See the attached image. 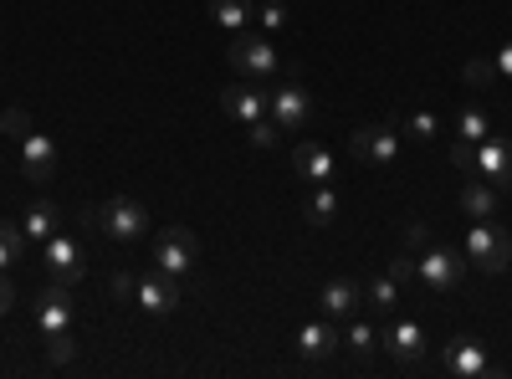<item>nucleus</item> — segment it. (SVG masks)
<instances>
[{
    "label": "nucleus",
    "mask_w": 512,
    "mask_h": 379,
    "mask_svg": "<svg viewBox=\"0 0 512 379\" xmlns=\"http://www.w3.org/2000/svg\"><path fill=\"white\" fill-rule=\"evenodd\" d=\"M400 298H405V282H400V277H390V272H379V277L364 287V303H369L379 318H384V313H395V308H400Z\"/></svg>",
    "instance_id": "nucleus-21"
},
{
    "label": "nucleus",
    "mask_w": 512,
    "mask_h": 379,
    "mask_svg": "<svg viewBox=\"0 0 512 379\" xmlns=\"http://www.w3.org/2000/svg\"><path fill=\"white\" fill-rule=\"evenodd\" d=\"M451 164H456L461 175H472V144H461V139H456V144H451Z\"/></svg>",
    "instance_id": "nucleus-34"
},
{
    "label": "nucleus",
    "mask_w": 512,
    "mask_h": 379,
    "mask_svg": "<svg viewBox=\"0 0 512 379\" xmlns=\"http://www.w3.org/2000/svg\"><path fill=\"white\" fill-rule=\"evenodd\" d=\"M338 344H344V333H338V323L333 318H323V323H303V328H297V354H303V359H328Z\"/></svg>",
    "instance_id": "nucleus-19"
},
{
    "label": "nucleus",
    "mask_w": 512,
    "mask_h": 379,
    "mask_svg": "<svg viewBox=\"0 0 512 379\" xmlns=\"http://www.w3.org/2000/svg\"><path fill=\"white\" fill-rule=\"evenodd\" d=\"M31 318H36V328L47 333H67V328H77V303H72V287H62V282H52L41 298L31 303Z\"/></svg>",
    "instance_id": "nucleus-9"
},
{
    "label": "nucleus",
    "mask_w": 512,
    "mask_h": 379,
    "mask_svg": "<svg viewBox=\"0 0 512 379\" xmlns=\"http://www.w3.org/2000/svg\"><path fill=\"white\" fill-rule=\"evenodd\" d=\"M52 170H57V144H52L47 134L31 129V134L21 139V175H26L31 185H47Z\"/></svg>",
    "instance_id": "nucleus-15"
},
{
    "label": "nucleus",
    "mask_w": 512,
    "mask_h": 379,
    "mask_svg": "<svg viewBox=\"0 0 512 379\" xmlns=\"http://www.w3.org/2000/svg\"><path fill=\"white\" fill-rule=\"evenodd\" d=\"M134 303H139V313H149V318H169L180 308V277H169V272H149V277H139L134 282Z\"/></svg>",
    "instance_id": "nucleus-11"
},
{
    "label": "nucleus",
    "mask_w": 512,
    "mask_h": 379,
    "mask_svg": "<svg viewBox=\"0 0 512 379\" xmlns=\"http://www.w3.org/2000/svg\"><path fill=\"white\" fill-rule=\"evenodd\" d=\"M47 359H52V364H72V359H77V333H72V328L47 339Z\"/></svg>",
    "instance_id": "nucleus-29"
},
{
    "label": "nucleus",
    "mask_w": 512,
    "mask_h": 379,
    "mask_svg": "<svg viewBox=\"0 0 512 379\" xmlns=\"http://www.w3.org/2000/svg\"><path fill=\"white\" fill-rule=\"evenodd\" d=\"M210 16H216V26H226V31H241L256 16V6L251 0H210Z\"/></svg>",
    "instance_id": "nucleus-23"
},
{
    "label": "nucleus",
    "mask_w": 512,
    "mask_h": 379,
    "mask_svg": "<svg viewBox=\"0 0 512 379\" xmlns=\"http://www.w3.org/2000/svg\"><path fill=\"white\" fill-rule=\"evenodd\" d=\"M0 134L26 139V134H31V118H26V108H6V113H0Z\"/></svg>",
    "instance_id": "nucleus-31"
},
{
    "label": "nucleus",
    "mask_w": 512,
    "mask_h": 379,
    "mask_svg": "<svg viewBox=\"0 0 512 379\" xmlns=\"http://www.w3.org/2000/svg\"><path fill=\"white\" fill-rule=\"evenodd\" d=\"M338 216V190L333 185H313V195H308V221L313 226H328Z\"/></svg>",
    "instance_id": "nucleus-27"
},
{
    "label": "nucleus",
    "mask_w": 512,
    "mask_h": 379,
    "mask_svg": "<svg viewBox=\"0 0 512 379\" xmlns=\"http://www.w3.org/2000/svg\"><path fill=\"white\" fill-rule=\"evenodd\" d=\"M390 277H400L405 287H415V257H410V251H400V257L390 262Z\"/></svg>",
    "instance_id": "nucleus-32"
},
{
    "label": "nucleus",
    "mask_w": 512,
    "mask_h": 379,
    "mask_svg": "<svg viewBox=\"0 0 512 379\" xmlns=\"http://www.w3.org/2000/svg\"><path fill=\"white\" fill-rule=\"evenodd\" d=\"M195 262H200V241H195L190 226H169V231L154 236V267H159V272L185 277Z\"/></svg>",
    "instance_id": "nucleus-5"
},
{
    "label": "nucleus",
    "mask_w": 512,
    "mask_h": 379,
    "mask_svg": "<svg viewBox=\"0 0 512 379\" xmlns=\"http://www.w3.org/2000/svg\"><path fill=\"white\" fill-rule=\"evenodd\" d=\"M26 231L21 226H11V221H0V272H11L21 257H26Z\"/></svg>",
    "instance_id": "nucleus-25"
},
{
    "label": "nucleus",
    "mask_w": 512,
    "mask_h": 379,
    "mask_svg": "<svg viewBox=\"0 0 512 379\" xmlns=\"http://www.w3.org/2000/svg\"><path fill=\"white\" fill-rule=\"evenodd\" d=\"M246 139H251L256 149H277V144H282V129H277L272 118H256V123H246Z\"/></svg>",
    "instance_id": "nucleus-28"
},
{
    "label": "nucleus",
    "mask_w": 512,
    "mask_h": 379,
    "mask_svg": "<svg viewBox=\"0 0 512 379\" xmlns=\"http://www.w3.org/2000/svg\"><path fill=\"white\" fill-rule=\"evenodd\" d=\"M359 303H364V287L349 282V277H333V282L318 287V308H323L333 323H349V318L359 313Z\"/></svg>",
    "instance_id": "nucleus-14"
},
{
    "label": "nucleus",
    "mask_w": 512,
    "mask_h": 379,
    "mask_svg": "<svg viewBox=\"0 0 512 379\" xmlns=\"http://www.w3.org/2000/svg\"><path fill=\"white\" fill-rule=\"evenodd\" d=\"M492 77H497V67H492V62H466V82H477V88H487Z\"/></svg>",
    "instance_id": "nucleus-33"
},
{
    "label": "nucleus",
    "mask_w": 512,
    "mask_h": 379,
    "mask_svg": "<svg viewBox=\"0 0 512 379\" xmlns=\"http://www.w3.org/2000/svg\"><path fill=\"white\" fill-rule=\"evenodd\" d=\"M267 118L277 123L282 134H297V129H308V118H313V98L303 82H287V88H277L267 98Z\"/></svg>",
    "instance_id": "nucleus-10"
},
{
    "label": "nucleus",
    "mask_w": 512,
    "mask_h": 379,
    "mask_svg": "<svg viewBox=\"0 0 512 379\" xmlns=\"http://www.w3.org/2000/svg\"><path fill=\"white\" fill-rule=\"evenodd\" d=\"M466 262L487 277L507 272L512 267V236L497 221H472V231H466Z\"/></svg>",
    "instance_id": "nucleus-3"
},
{
    "label": "nucleus",
    "mask_w": 512,
    "mask_h": 379,
    "mask_svg": "<svg viewBox=\"0 0 512 379\" xmlns=\"http://www.w3.org/2000/svg\"><path fill=\"white\" fill-rule=\"evenodd\" d=\"M472 175H482L497 190H512V139L487 134L482 144H472Z\"/></svg>",
    "instance_id": "nucleus-8"
},
{
    "label": "nucleus",
    "mask_w": 512,
    "mask_h": 379,
    "mask_svg": "<svg viewBox=\"0 0 512 379\" xmlns=\"http://www.w3.org/2000/svg\"><path fill=\"white\" fill-rule=\"evenodd\" d=\"M441 364L451 374H461V379H492L497 374V364H492V354H487L482 339H451L446 354H441Z\"/></svg>",
    "instance_id": "nucleus-13"
},
{
    "label": "nucleus",
    "mask_w": 512,
    "mask_h": 379,
    "mask_svg": "<svg viewBox=\"0 0 512 379\" xmlns=\"http://www.w3.org/2000/svg\"><path fill=\"white\" fill-rule=\"evenodd\" d=\"M487 134H497V129H492V113L477 108V103H466V108L456 113V139H461V144H482Z\"/></svg>",
    "instance_id": "nucleus-22"
},
{
    "label": "nucleus",
    "mask_w": 512,
    "mask_h": 379,
    "mask_svg": "<svg viewBox=\"0 0 512 379\" xmlns=\"http://www.w3.org/2000/svg\"><path fill=\"white\" fill-rule=\"evenodd\" d=\"M226 62H231L241 77H251V82H262V77H272V72L282 67V57H277V47H272V41H267V36H246V31L231 41Z\"/></svg>",
    "instance_id": "nucleus-7"
},
{
    "label": "nucleus",
    "mask_w": 512,
    "mask_h": 379,
    "mask_svg": "<svg viewBox=\"0 0 512 379\" xmlns=\"http://www.w3.org/2000/svg\"><path fill=\"white\" fill-rule=\"evenodd\" d=\"M349 154L359 164H369V170H390L400 159V129H390V123H364L349 139Z\"/></svg>",
    "instance_id": "nucleus-4"
},
{
    "label": "nucleus",
    "mask_w": 512,
    "mask_h": 379,
    "mask_svg": "<svg viewBox=\"0 0 512 379\" xmlns=\"http://www.w3.org/2000/svg\"><path fill=\"white\" fill-rule=\"evenodd\" d=\"M344 344L364 359V354H374V349H379V328H374L369 318H349V328H344Z\"/></svg>",
    "instance_id": "nucleus-26"
},
{
    "label": "nucleus",
    "mask_w": 512,
    "mask_h": 379,
    "mask_svg": "<svg viewBox=\"0 0 512 379\" xmlns=\"http://www.w3.org/2000/svg\"><path fill=\"white\" fill-rule=\"evenodd\" d=\"M41 257H47L52 282H62V287H77L82 277H88V257H82V241L67 236V231H57V236L41 241Z\"/></svg>",
    "instance_id": "nucleus-6"
},
{
    "label": "nucleus",
    "mask_w": 512,
    "mask_h": 379,
    "mask_svg": "<svg viewBox=\"0 0 512 379\" xmlns=\"http://www.w3.org/2000/svg\"><path fill=\"white\" fill-rule=\"evenodd\" d=\"M400 134L415 139V144H431V139H441V118H436L431 108H415V113L400 123Z\"/></svg>",
    "instance_id": "nucleus-24"
},
{
    "label": "nucleus",
    "mask_w": 512,
    "mask_h": 379,
    "mask_svg": "<svg viewBox=\"0 0 512 379\" xmlns=\"http://www.w3.org/2000/svg\"><path fill=\"white\" fill-rule=\"evenodd\" d=\"M405 241H410V246H431L436 236H431V226H425V221H410V226H405Z\"/></svg>",
    "instance_id": "nucleus-35"
},
{
    "label": "nucleus",
    "mask_w": 512,
    "mask_h": 379,
    "mask_svg": "<svg viewBox=\"0 0 512 379\" xmlns=\"http://www.w3.org/2000/svg\"><path fill=\"white\" fill-rule=\"evenodd\" d=\"M379 344L390 349L400 364H420V359H425V328H420L415 318H390V313H384Z\"/></svg>",
    "instance_id": "nucleus-12"
},
{
    "label": "nucleus",
    "mask_w": 512,
    "mask_h": 379,
    "mask_svg": "<svg viewBox=\"0 0 512 379\" xmlns=\"http://www.w3.org/2000/svg\"><path fill=\"white\" fill-rule=\"evenodd\" d=\"M82 226L103 241H118V246H134L144 231H149V210L134 200V195H113L93 210H82Z\"/></svg>",
    "instance_id": "nucleus-1"
},
{
    "label": "nucleus",
    "mask_w": 512,
    "mask_h": 379,
    "mask_svg": "<svg viewBox=\"0 0 512 379\" xmlns=\"http://www.w3.org/2000/svg\"><path fill=\"white\" fill-rule=\"evenodd\" d=\"M256 26H262V31H287V6H282V0L256 6Z\"/></svg>",
    "instance_id": "nucleus-30"
},
{
    "label": "nucleus",
    "mask_w": 512,
    "mask_h": 379,
    "mask_svg": "<svg viewBox=\"0 0 512 379\" xmlns=\"http://www.w3.org/2000/svg\"><path fill=\"white\" fill-rule=\"evenodd\" d=\"M267 98L272 93H262V82H231V88L221 93V108L231 113V118H241V123H256V118H267Z\"/></svg>",
    "instance_id": "nucleus-17"
},
{
    "label": "nucleus",
    "mask_w": 512,
    "mask_h": 379,
    "mask_svg": "<svg viewBox=\"0 0 512 379\" xmlns=\"http://www.w3.org/2000/svg\"><path fill=\"white\" fill-rule=\"evenodd\" d=\"M466 267L472 262H461V251L446 246V241H431V246H420V257H415V282L425 292H436V298H451V292L461 287Z\"/></svg>",
    "instance_id": "nucleus-2"
},
{
    "label": "nucleus",
    "mask_w": 512,
    "mask_h": 379,
    "mask_svg": "<svg viewBox=\"0 0 512 379\" xmlns=\"http://www.w3.org/2000/svg\"><path fill=\"white\" fill-rule=\"evenodd\" d=\"M21 231H26L31 246L47 241V236H57V231H62V205H57V200H36L26 216H21Z\"/></svg>",
    "instance_id": "nucleus-20"
},
{
    "label": "nucleus",
    "mask_w": 512,
    "mask_h": 379,
    "mask_svg": "<svg viewBox=\"0 0 512 379\" xmlns=\"http://www.w3.org/2000/svg\"><path fill=\"white\" fill-rule=\"evenodd\" d=\"M11 303H16V287H11L6 272H0V313H11Z\"/></svg>",
    "instance_id": "nucleus-38"
},
{
    "label": "nucleus",
    "mask_w": 512,
    "mask_h": 379,
    "mask_svg": "<svg viewBox=\"0 0 512 379\" xmlns=\"http://www.w3.org/2000/svg\"><path fill=\"white\" fill-rule=\"evenodd\" d=\"M333 170H338V164H333V154H328L318 139H303V144L292 149V175H297V180H308V185H328V180H333Z\"/></svg>",
    "instance_id": "nucleus-18"
},
{
    "label": "nucleus",
    "mask_w": 512,
    "mask_h": 379,
    "mask_svg": "<svg viewBox=\"0 0 512 379\" xmlns=\"http://www.w3.org/2000/svg\"><path fill=\"white\" fill-rule=\"evenodd\" d=\"M497 210H502V190L497 185H487L482 175L461 180V216L466 221H497Z\"/></svg>",
    "instance_id": "nucleus-16"
},
{
    "label": "nucleus",
    "mask_w": 512,
    "mask_h": 379,
    "mask_svg": "<svg viewBox=\"0 0 512 379\" xmlns=\"http://www.w3.org/2000/svg\"><path fill=\"white\" fill-rule=\"evenodd\" d=\"M113 298H134V277H128V272H113Z\"/></svg>",
    "instance_id": "nucleus-36"
},
{
    "label": "nucleus",
    "mask_w": 512,
    "mask_h": 379,
    "mask_svg": "<svg viewBox=\"0 0 512 379\" xmlns=\"http://www.w3.org/2000/svg\"><path fill=\"white\" fill-rule=\"evenodd\" d=\"M492 67H497V77H507V82H512V41H507V47L492 57Z\"/></svg>",
    "instance_id": "nucleus-37"
}]
</instances>
